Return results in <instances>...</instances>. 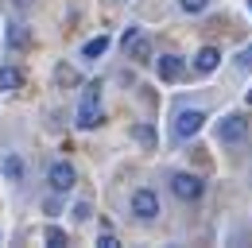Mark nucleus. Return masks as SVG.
Returning <instances> with one entry per match:
<instances>
[{
  "mask_svg": "<svg viewBox=\"0 0 252 248\" xmlns=\"http://www.w3.org/2000/svg\"><path fill=\"white\" fill-rule=\"evenodd\" d=\"M101 124V82H90L82 90V101H78V128H97Z\"/></svg>",
  "mask_w": 252,
  "mask_h": 248,
  "instance_id": "1",
  "label": "nucleus"
},
{
  "mask_svg": "<svg viewBox=\"0 0 252 248\" xmlns=\"http://www.w3.org/2000/svg\"><path fill=\"white\" fill-rule=\"evenodd\" d=\"M171 190H175L179 202H198V198L206 194V183H202L198 175H190V171H179V175L171 179Z\"/></svg>",
  "mask_w": 252,
  "mask_h": 248,
  "instance_id": "2",
  "label": "nucleus"
},
{
  "mask_svg": "<svg viewBox=\"0 0 252 248\" xmlns=\"http://www.w3.org/2000/svg\"><path fill=\"white\" fill-rule=\"evenodd\" d=\"M245 136H249V121L241 113H229L218 121V144H241Z\"/></svg>",
  "mask_w": 252,
  "mask_h": 248,
  "instance_id": "3",
  "label": "nucleus"
},
{
  "mask_svg": "<svg viewBox=\"0 0 252 248\" xmlns=\"http://www.w3.org/2000/svg\"><path fill=\"white\" fill-rule=\"evenodd\" d=\"M132 214H136V221H156L159 217V194L148 190V186H140L132 194Z\"/></svg>",
  "mask_w": 252,
  "mask_h": 248,
  "instance_id": "4",
  "label": "nucleus"
},
{
  "mask_svg": "<svg viewBox=\"0 0 252 248\" xmlns=\"http://www.w3.org/2000/svg\"><path fill=\"white\" fill-rule=\"evenodd\" d=\"M121 47H125L128 59H136V62H148V59H152V43L144 39V31H140V28H128L125 35H121Z\"/></svg>",
  "mask_w": 252,
  "mask_h": 248,
  "instance_id": "5",
  "label": "nucleus"
},
{
  "mask_svg": "<svg viewBox=\"0 0 252 248\" xmlns=\"http://www.w3.org/2000/svg\"><path fill=\"white\" fill-rule=\"evenodd\" d=\"M202 124H206V113H202V109H183V113L175 117V136H179V140H190V136L202 132Z\"/></svg>",
  "mask_w": 252,
  "mask_h": 248,
  "instance_id": "6",
  "label": "nucleus"
},
{
  "mask_svg": "<svg viewBox=\"0 0 252 248\" xmlns=\"http://www.w3.org/2000/svg\"><path fill=\"white\" fill-rule=\"evenodd\" d=\"M47 183H51V190L66 194V190H74V183H78V171H74L70 163H55V167L47 171Z\"/></svg>",
  "mask_w": 252,
  "mask_h": 248,
  "instance_id": "7",
  "label": "nucleus"
},
{
  "mask_svg": "<svg viewBox=\"0 0 252 248\" xmlns=\"http://www.w3.org/2000/svg\"><path fill=\"white\" fill-rule=\"evenodd\" d=\"M156 70H159V78H163V82H179V78L187 74V62L179 59V55H159V59H156Z\"/></svg>",
  "mask_w": 252,
  "mask_h": 248,
  "instance_id": "8",
  "label": "nucleus"
},
{
  "mask_svg": "<svg viewBox=\"0 0 252 248\" xmlns=\"http://www.w3.org/2000/svg\"><path fill=\"white\" fill-rule=\"evenodd\" d=\"M218 62H221V51H218V47H202V51L194 55V70H198V74H214V70H218Z\"/></svg>",
  "mask_w": 252,
  "mask_h": 248,
  "instance_id": "9",
  "label": "nucleus"
},
{
  "mask_svg": "<svg viewBox=\"0 0 252 248\" xmlns=\"http://www.w3.org/2000/svg\"><path fill=\"white\" fill-rule=\"evenodd\" d=\"M32 43V28L28 24H12L8 28V51H24Z\"/></svg>",
  "mask_w": 252,
  "mask_h": 248,
  "instance_id": "10",
  "label": "nucleus"
},
{
  "mask_svg": "<svg viewBox=\"0 0 252 248\" xmlns=\"http://www.w3.org/2000/svg\"><path fill=\"white\" fill-rule=\"evenodd\" d=\"M24 86V74H20V66H0V93H12Z\"/></svg>",
  "mask_w": 252,
  "mask_h": 248,
  "instance_id": "11",
  "label": "nucleus"
},
{
  "mask_svg": "<svg viewBox=\"0 0 252 248\" xmlns=\"http://www.w3.org/2000/svg\"><path fill=\"white\" fill-rule=\"evenodd\" d=\"M105 51H109V35H97V39H90V43L82 47V59H86V62H97Z\"/></svg>",
  "mask_w": 252,
  "mask_h": 248,
  "instance_id": "12",
  "label": "nucleus"
},
{
  "mask_svg": "<svg viewBox=\"0 0 252 248\" xmlns=\"http://www.w3.org/2000/svg\"><path fill=\"white\" fill-rule=\"evenodd\" d=\"M20 175H24V163H20V155H8V159H4V179L20 183Z\"/></svg>",
  "mask_w": 252,
  "mask_h": 248,
  "instance_id": "13",
  "label": "nucleus"
},
{
  "mask_svg": "<svg viewBox=\"0 0 252 248\" xmlns=\"http://www.w3.org/2000/svg\"><path fill=\"white\" fill-rule=\"evenodd\" d=\"M43 241H47L51 248H63L66 245V233L59 229V225H47V229H43Z\"/></svg>",
  "mask_w": 252,
  "mask_h": 248,
  "instance_id": "14",
  "label": "nucleus"
},
{
  "mask_svg": "<svg viewBox=\"0 0 252 248\" xmlns=\"http://www.w3.org/2000/svg\"><path fill=\"white\" fill-rule=\"evenodd\" d=\"M179 8L190 12V16H198V12H206V8H210V0H179Z\"/></svg>",
  "mask_w": 252,
  "mask_h": 248,
  "instance_id": "15",
  "label": "nucleus"
},
{
  "mask_svg": "<svg viewBox=\"0 0 252 248\" xmlns=\"http://www.w3.org/2000/svg\"><path fill=\"white\" fill-rule=\"evenodd\" d=\"M136 140H140V144H156V132H152V124H136Z\"/></svg>",
  "mask_w": 252,
  "mask_h": 248,
  "instance_id": "16",
  "label": "nucleus"
},
{
  "mask_svg": "<svg viewBox=\"0 0 252 248\" xmlns=\"http://www.w3.org/2000/svg\"><path fill=\"white\" fill-rule=\"evenodd\" d=\"M237 66H241V70H252V43H249V47H241V55H237Z\"/></svg>",
  "mask_w": 252,
  "mask_h": 248,
  "instance_id": "17",
  "label": "nucleus"
},
{
  "mask_svg": "<svg viewBox=\"0 0 252 248\" xmlns=\"http://www.w3.org/2000/svg\"><path fill=\"white\" fill-rule=\"evenodd\" d=\"M74 217H78V221H86V217H90V206H86V202H78V206H74Z\"/></svg>",
  "mask_w": 252,
  "mask_h": 248,
  "instance_id": "18",
  "label": "nucleus"
},
{
  "mask_svg": "<svg viewBox=\"0 0 252 248\" xmlns=\"http://www.w3.org/2000/svg\"><path fill=\"white\" fill-rule=\"evenodd\" d=\"M97 245H101V248H117V237H113V233H105V237H101Z\"/></svg>",
  "mask_w": 252,
  "mask_h": 248,
  "instance_id": "19",
  "label": "nucleus"
},
{
  "mask_svg": "<svg viewBox=\"0 0 252 248\" xmlns=\"http://www.w3.org/2000/svg\"><path fill=\"white\" fill-rule=\"evenodd\" d=\"M16 4H20V8H28V4H32V0H16Z\"/></svg>",
  "mask_w": 252,
  "mask_h": 248,
  "instance_id": "20",
  "label": "nucleus"
},
{
  "mask_svg": "<svg viewBox=\"0 0 252 248\" xmlns=\"http://www.w3.org/2000/svg\"><path fill=\"white\" fill-rule=\"evenodd\" d=\"M249 105H252V90H249Z\"/></svg>",
  "mask_w": 252,
  "mask_h": 248,
  "instance_id": "21",
  "label": "nucleus"
}]
</instances>
